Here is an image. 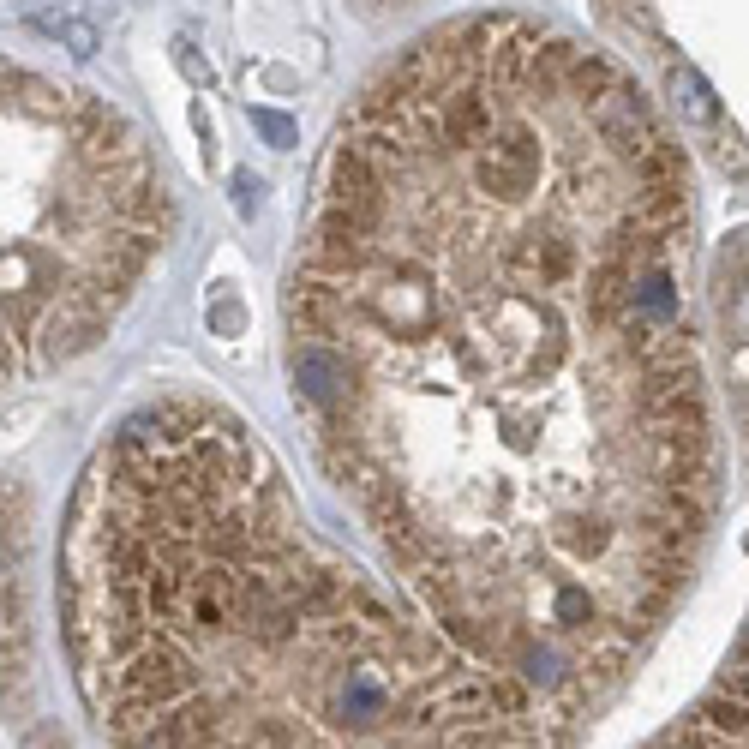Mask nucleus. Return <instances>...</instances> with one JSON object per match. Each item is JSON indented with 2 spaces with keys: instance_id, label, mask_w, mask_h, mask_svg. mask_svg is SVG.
Wrapping results in <instances>:
<instances>
[{
  "instance_id": "f257e3e1",
  "label": "nucleus",
  "mask_w": 749,
  "mask_h": 749,
  "mask_svg": "<svg viewBox=\"0 0 749 749\" xmlns=\"http://www.w3.org/2000/svg\"><path fill=\"white\" fill-rule=\"evenodd\" d=\"M684 264L690 174L630 72L468 12L330 132L288 270L324 474L558 738L624 684L714 522Z\"/></svg>"
},
{
  "instance_id": "f03ea898",
  "label": "nucleus",
  "mask_w": 749,
  "mask_h": 749,
  "mask_svg": "<svg viewBox=\"0 0 749 749\" xmlns=\"http://www.w3.org/2000/svg\"><path fill=\"white\" fill-rule=\"evenodd\" d=\"M78 690L114 749H558L546 714L300 510L228 408L162 396L84 462L60 534Z\"/></svg>"
},
{
  "instance_id": "7ed1b4c3",
  "label": "nucleus",
  "mask_w": 749,
  "mask_h": 749,
  "mask_svg": "<svg viewBox=\"0 0 749 749\" xmlns=\"http://www.w3.org/2000/svg\"><path fill=\"white\" fill-rule=\"evenodd\" d=\"M6 384L108 336L168 240L132 120L84 84L6 60Z\"/></svg>"
},
{
  "instance_id": "20e7f679",
  "label": "nucleus",
  "mask_w": 749,
  "mask_h": 749,
  "mask_svg": "<svg viewBox=\"0 0 749 749\" xmlns=\"http://www.w3.org/2000/svg\"><path fill=\"white\" fill-rule=\"evenodd\" d=\"M648 749H749V630L726 672L714 678V690Z\"/></svg>"
},
{
  "instance_id": "39448f33",
  "label": "nucleus",
  "mask_w": 749,
  "mask_h": 749,
  "mask_svg": "<svg viewBox=\"0 0 749 749\" xmlns=\"http://www.w3.org/2000/svg\"><path fill=\"white\" fill-rule=\"evenodd\" d=\"M672 84H678V108H684L690 120H702V126H714V120H720V108H714V96H708V84H702L696 72H678Z\"/></svg>"
},
{
  "instance_id": "423d86ee",
  "label": "nucleus",
  "mask_w": 749,
  "mask_h": 749,
  "mask_svg": "<svg viewBox=\"0 0 749 749\" xmlns=\"http://www.w3.org/2000/svg\"><path fill=\"white\" fill-rule=\"evenodd\" d=\"M252 126H258V138H264L270 150H288V144L300 138V126H294L288 114H276V108H252Z\"/></svg>"
},
{
  "instance_id": "0eeeda50",
  "label": "nucleus",
  "mask_w": 749,
  "mask_h": 749,
  "mask_svg": "<svg viewBox=\"0 0 749 749\" xmlns=\"http://www.w3.org/2000/svg\"><path fill=\"white\" fill-rule=\"evenodd\" d=\"M258 204H264V180H258V174H234V210H240V216H258Z\"/></svg>"
}]
</instances>
